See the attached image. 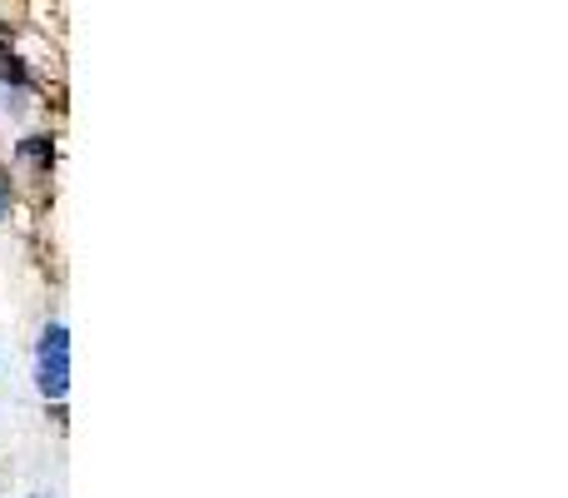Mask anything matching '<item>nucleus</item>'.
Listing matches in <instances>:
<instances>
[{
    "label": "nucleus",
    "instance_id": "1",
    "mask_svg": "<svg viewBox=\"0 0 568 498\" xmlns=\"http://www.w3.org/2000/svg\"><path fill=\"white\" fill-rule=\"evenodd\" d=\"M36 389L40 399H65L71 394V354H36Z\"/></svg>",
    "mask_w": 568,
    "mask_h": 498
},
{
    "label": "nucleus",
    "instance_id": "3",
    "mask_svg": "<svg viewBox=\"0 0 568 498\" xmlns=\"http://www.w3.org/2000/svg\"><path fill=\"white\" fill-rule=\"evenodd\" d=\"M21 154H25V160H36V165L46 170V165H50V140H46V135H25V140H21Z\"/></svg>",
    "mask_w": 568,
    "mask_h": 498
},
{
    "label": "nucleus",
    "instance_id": "5",
    "mask_svg": "<svg viewBox=\"0 0 568 498\" xmlns=\"http://www.w3.org/2000/svg\"><path fill=\"white\" fill-rule=\"evenodd\" d=\"M30 498H46V494H30Z\"/></svg>",
    "mask_w": 568,
    "mask_h": 498
},
{
    "label": "nucleus",
    "instance_id": "4",
    "mask_svg": "<svg viewBox=\"0 0 568 498\" xmlns=\"http://www.w3.org/2000/svg\"><path fill=\"white\" fill-rule=\"evenodd\" d=\"M5 214H11V175L0 165V225H5Z\"/></svg>",
    "mask_w": 568,
    "mask_h": 498
},
{
    "label": "nucleus",
    "instance_id": "2",
    "mask_svg": "<svg viewBox=\"0 0 568 498\" xmlns=\"http://www.w3.org/2000/svg\"><path fill=\"white\" fill-rule=\"evenodd\" d=\"M0 85H5V90H30V71H25V60L11 55L5 46H0Z\"/></svg>",
    "mask_w": 568,
    "mask_h": 498
}]
</instances>
